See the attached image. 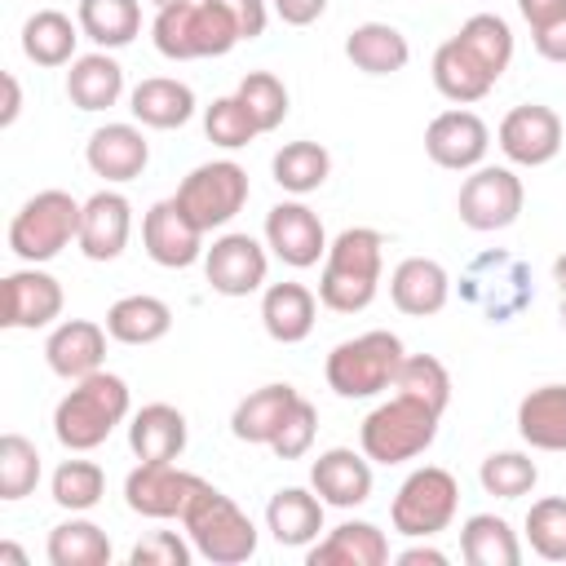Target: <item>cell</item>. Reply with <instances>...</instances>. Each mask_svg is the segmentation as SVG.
<instances>
[{
	"instance_id": "cell-1",
	"label": "cell",
	"mask_w": 566,
	"mask_h": 566,
	"mask_svg": "<svg viewBox=\"0 0 566 566\" xmlns=\"http://www.w3.org/2000/svg\"><path fill=\"white\" fill-rule=\"evenodd\" d=\"M385 265V239L371 226H349L327 243L323 274H318V301L336 314H358L376 301Z\"/></svg>"
},
{
	"instance_id": "cell-2",
	"label": "cell",
	"mask_w": 566,
	"mask_h": 566,
	"mask_svg": "<svg viewBox=\"0 0 566 566\" xmlns=\"http://www.w3.org/2000/svg\"><path fill=\"white\" fill-rule=\"evenodd\" d=\"M128 416V385L115 371H93L71 385V394L53 407V433L66 451H93L111 438Z\"/></svg>"
},
{
	"instance_id": "cell-3",
	"label": "cell",
	"mask_w": 566,
	"mask_h": 566,
	"mask_svg": "<svg viewBox=\"0 0 566 566\" xmlns=\"http://www.w3.org/2000/svg\"><path fill=\"white\" fill-rule=\"evenodd\" d=\"M150 40L164 57L195 62V57L230 53L243 35H239V22L230 18V9L221 0H186V4H168L155 13Z\"/></svg>"
},
{
	"instance_id": "cell-4",
	"label": "cell",
	"mask_w": 566,
	"mask_h": 566,
	"mask_svg": "<svg viewBox=\"0 0 566 566\" xmlns=\"http://www.w3.org/2000/svg\"><path fill=\"white\" fill-rule=\"evenodd\" d=\"M438 420H442V411H433L429 402H420L411 394H394L389 402H380L376 411H367V420L358 429L363 455L376 460V464L416 460V455H424L433 447Z\"/></svg>"
},
{
	"instance_id": "cell-5",
	"label": "cell",
	"mask_w": 566,
	"mask_h": 566,
	"mask_svg": "<svg viewBox=\"0 0 566 566\" xmlns=\"http://www.w3.org/2000/svg\"><path fill=\"white\" fill-rule=\"evenodd\" d=\"M181 526H186L195 553L208 557L212 566H239L256 553L252 517L212 482H203V491L190 500V509L181 513Z\"/></svg>"
},
{
	"instance_id": "cell-6",
	"label": "cell",
	"mask_w": 566,
	"mask_h": 566,
	"mask_svg": "<svg viewBox=\"0 0 566 566\" xmlns=\"http://www.w3.org/2000/svg\"><path fill=\"white\" fill-rule=\"evenodd\" d=\"M80 212L84 203L66 190L31 195L9 221V252L27 265L53 261L62 248H71V239H80Z\"/></svg>"
},
{
	"instance_id": "cell-7",
	"label": "cell",
	"mask_w": 566,
	"mask_h": 566,
	"mask_svg": "<svg viewBox=\"0 0 566 566\" xmlns=\"http://www.w3.org/2000/svg\"><path fill=\"white\" fill-rule=\"evenodd\" d=\"M398 363H402V340L394 332L376 327V332H363L354 340H340L327 354L323 371L340 398H376L380 389H394Z\"/></svg>"
},
{
	"instance_id": "cell-8",
	"label": "cell",
	"mask_w": 566,
	"mask_h": 566,
	"mask_svg": "<svg viewBox=\"0 0 566 566\" xmlns=\"http://www.w3.org/2000/svg\"><path fill=\"white\" fill-rule=\"evenodd\" d=\"M460 509V482L438 469V464H424L416 473H407V482L398 486L394 504H389V517H394V531L407 535V539H429L438 531L451 526Z\"/></svg>"
},
{
	"instance_id": "cell-9",
	"label": "cell",
	"mask_w": 566,
	"mask_h": 566,
	"mask_svg": "<svg viewBox=\"0 0 566 566\" xmlns=\"http://www.w3.org/2000/svg\"><path fill=\"white\" fill-rule=\"evenodd\" d=\"M460 296L486 323H509L531 305V270L509 252H482L460 274Z\"/></svg>"
},
{
	"instance_id": "cell-10",
	"label": "cell",
	"mask_w": 566,
	"mask_h": 566,
	"mask_svg": "<svg viewBox=\"0 0 566 566\" xmlns=\"http://www.w3.org/2000/svg\"><path fill=\"white\" fill-rule=\"evenodd\" d=\"M252 186H248V172L234 164V159H212V164H199L181 186H177V203L190 212V221L208 234V230H221L226 221H234L248 203Z\"/></svg>"
},
{
	"instance_id": "cell-11",
	"label": "cell",
	"mask_w": 566,
	"mask_h": 566,
	"mask_svg": "<svg viewBox=\"0 0 566 566\" xmlns=\"http://www.w3.org/2000/svg\"><path fill=\"white\" fill-rule=\"evenodd\" d=\"M522 199H526V190H522V177H517L513 168L478 164L473 177H464L455 208H460V221H464L469 230L491 234V230H504V226L517 221Z\"/></svg>"
},
{
	"instance_id": "cell-12",
	"label": "cell",
	"mask_w": 566,
	"mask_h": 566,
	"mask_svg": "<svg viewBox=\"0 0 566 566\" xmlns=\"http://www.w3.org/2000/svg\"><path fill=\"white\" fill-rule=\"evenodd\" d=\"M199 491H203V478L177 469V460H168V464L142 460V464L124 478V500H128V509H133L137 517H155V522L181 517Z\"/></svg>"
},
{
	"instance_id": "cell-13",
	"label": "cell",
	"mask_w": 566,
	"mask_h": 566,
	"mask_svg": "<svg viewBox=\"0 0 566 566\" xmlns=\"http://www.w3.org/2000/svg\"><path fill=\"white\" fill-rule=\"evenodd\" d=\"M142 248L164 270H186L203 256V230L190 221V212L177 199H159L142 217Z\"/></svg>"
},
{
	"instance_id": "cell-14",
	"label": "cell",
	"mask_w": 566,
	"mask_h": 566,
	"mask_svg": "<svg viewBox=\"0 0 566 566\" xmlns=\"http://www.w3.org/2000/svg\"><path fill=\"white\" fill-rule=\"evenodd\" d=\"M265 243L292 270H310V265H318V256H327L323 221L301 199H283L265 212Z\"/></svg>"
},
{
	"instance_id": "cell-15",
	"label": "cell",
	"mask_w": 566,
	"mask_h": 566,
	"mask_svg": "<svg viewBox=\"0 0 566 566\" xmlns=\"http://www.w3.org/2000/svg\"><path fill=\"white\" fill-rule=\"evenodd\" d=\"M500 150L522 164V168H539L548 164L557 150H562V119L553 106H539V102H526V106H513L504 119H500Z\"/></svg>"
},
{
	"instance_id": "cell-16",
	"label": "cell",
	"mask_w": 566,
	"mask_h": 566,
	"mask_svg": "<svg viewBox=\"0 0 566 566\" xmlns=\"http://www.w3.org/2000/svg\"><path fill=\"white\" fill-rule=\"evenodd\" d=\"M486 146H491V128L482 124V115L473 111H442L429 119L424 128V150L438 168H451V172H469L486 159Z\"/></svg>"
},
{
	"instance_id": "cell-17",
	"label": "cell",
	"mask_w": 566,
	"mask_h": 566,
	"mask_svg": "<svg viewBox=\"0 0 566 566\" xmlns=\"http://www.w3.org/2000/svg\"><path fill=\"white\" fill-rule=\"evenodd\" d=\"M265 248L252 234H221L212 239V248H203V274L212 283V292L221 296H248L265 283Z\"/></svg>"
},
{
	"instance_id": "cell-18",
	"label": "cell",
	"mask_w": 566,
	"mask_h": 566,
	"mask_svg": "<svg viewBox=\"0 0 566 566\" xmlns=\"http://www.w3.org/2000/svg\"><path fill=\"white\" fill-rule=\"evenodd\" d=\"M4 327L13 332H35L49 327L62 314V283L53 274H44L40 265H22L13 274H4Z\"/></svg>"
},
{
	"instance_id": "cell-19",
	"label": "cell",
	"mask_w": 566,
	"mask_h": 566,
	"mask_svg": "<svg viewBox=\"0 0 566 566\" xmlns=\"http://www.w3.org/2000/svg\"><path fill=\"white\" fill-rule=\"evenodd\" d=\"M128 230H133V203L119 190H97L84 199L75 243L88 261H115L128 248Z\"/></svg>"
},
{
	"instance_id": "cell-20",
	"label": "cell",
	"mask_w": 566,
	"mask_h": 566,
	"mask_svg": "<svg viewBox=\"0 0 566 566\" xmlns=\"http://www.w3.org/2000/svg\"><path fill=\"white\" fill-rule=\"evenodd\" d=\"M310 486L332 509H358L371 500V460L354 447H327L310 464Z\"/></svg>"
},
{
	"instance_id": "cell-21",
	"label": "cell",
	"mask_w": 566,
	"mask_h": 566,
	"mask_svg": "<svg viewBox=\"0 0 566 566\" xmlns=\"http://www.w3.org/2000/svg\"><path fill=\"white\" fill-rule=\"evenodd\" d=\"M106 327H97L93 318H66L49 332L44 340V358H49V371L62 376V380H84L93 371H102V358H106Z\"/></svg>"
},
{
	"instance_id": "cell-22",
	"label": "cell",
	"mask_w": 566,
	"mask_h": 566,
	"mask_svg": "<svg viewBox=\"0 0 566 566\" xmlns=\"http://www.w3.org/2000/svg\"><path fill=\"white\" fill-rule=\"evenodd\" d=\"M389 296H394V305L402 314L429 318L451 301V274L433 256H407L389 274Z\"/></svg>"
},
{
	"instance_id": "cell-23",
	"label": "cell",
	"mask_w": 566,
	"mask_h": 566,
	"mask_svg": "<svg viewBox=\"0 0 566 566\" xmlns=\"http://www.w3.org/2000/svg\"><path fill=\"white\" fill-rule=\"evenodd\" d=\"M84 159H88V168H93L97 177H106V181H133V177L146 172L150 146H146V137H142L137 124H106V128H97V133L88 137Z\"/></svg>"
},
{
	"instance_id": "cell-24",
	"label": "cell",
	"mask_w": 566,
	"mask_h": 566,
	"mask_svg": "<svg viewBox=\"0 0 566 566\" xmlns=\"http://www.w3.org/2000/svg\"><path fill=\"white\" fill-rule=\"evenodd\" d=\"M265 526L283 548H305L323 531V500L305 486H283L265 504Z\"/></svg>"
},
{
	"instance_id": "cell-25",
	"label": "cell",
	"mask_w": 566,
	"mask_h": 566,
	"mask_svg": "<svg viewBox=\"0 0 566 566\" xmlns=\"http://www.w3.org/2000/svg\"><path fill=\"white\" fill-rule=\"evenodd\" d=\"M128 447L137 460L168 464L186 451V416L168 402H146L128 424Z\"/></svg>"
},
{
	"instance_id": "cell-26",
	"label": "cell",
	"mask_w": 566,
	"mask_h": 566,
	"mask_svg": "<svg viewBox=\"0 0 566 566\" xmlns=\"http://www.w3.org/2000/svg\"><path fill=\"white\" fill-rule=\"evenodd\" d=\"M310 566H385L389 562V539L371 522H340L318 539L305 557Z\"/></svg>"
},
{
	"instance_id": "cell-27",
	"label": "cell",
	"mask_w": 566,
	"mask_h": 566,
	"mask_svg": "<svg viewBox=\"0 0 566 566\" xmlns=\"http://www.w3.org/2000/svg\"><path fill=\"white\" fill-rule=\"evenodd\" d=\"M318 301L305 283H270L261 296V323L279 345H301L314 332Z\"/></svg>"
},
{
	"instance_id": "cell-28",
	"label": "cell",
	"mask_w": 566,
	"mask_h": 566,
	"mask_svg": "<svg viewBox=\"0 0 566 566\" xmlns=\"http://www.w3.org/2000/svg\"><path fill=\"white\" fill-rule=\"evenodd\" d=\"M491 84H495V75H491L455 35L438 44V53H433V88H438L447 102H460V106L482 102V97L491 93Z\"/></svg>"
},
{
	"instance_id": "cell-29",
	"label": "cell",
	"mask_w": 566,
	"mask_h": 566,
	"mask_svg": "<svg viewBox=\"0 0 566 566\" xmlns=\"http://www.w3.org/2000/svg\"><path fill=\"white\" fill-rule=\"evenodd\" d=\"M296 398H301V394H296L287 380H283V385H261V389H252V394L234 407V416H230V433H234L239 442L270 447Z\"/></svg>"
},
{
	"instance_id": "cell-30",
	"label": "cell",
	"mask_w": 566,
	"mask_h": 566,
	"mask_svg": "<svg viewBox=\"0 0 566 566\" xmlns=\"http://www.w3.org/2000/svg\"><path fill=\"white\" fill-rule=\"evenodd\" d=\"M517 433L535 451H566V385H539L517 402Z\"/></svg>"
},
{
	"instance_id": "cell-31",
	"label": "cell",
	"mask_w": 566,
	"mask_h": 566,
	"mask_svg": "<svg viewBox=\"0 0 566 566\" xmlns=\"http://www.w3.org/2000/svg\"><path fill=\"white\" fill-rule=\"evenodd\" d=\"M128 111L146 128H181L195 115V93L172 75H150L128 93Z\"/></svg>"
},
{
	"instance_id": "cell-32",
	"label": "cell",
	"mask_w": 566,
	"mask_h": 566,
	"mask_svg": "<svg viewBox=\"0 0 566 566\" xmlns=\"http://www.w3.org/2000/svg\"><path fill=\"white\" fill-rule=\"evenodd\" d=\"M345 57L367 75H394L411 62V44L389 22H358L345 40Z\"/></svg>"
},
{
	"instance_id": "cell-33",
	"label": "cell",
	"mask_w": 566,
	"mask_h": 566,
	"mask_svg": "<svg viewBox=\"0 0 566 566\" xmlns=\"http://www.w3.org/2000/svg\"><path fill=\"white\" fill-rule=\"evenodd\" d=\"M119 93H124V66L106 49L84 53V57L71 62V71H66V97L80 111H106V106L119 102Z\"/></svg>"
},
{
	"instance_id": "cell-34",
	"label": "cell",
	"mask_w": 566,
	"mask_h": 566,
	"mask_svg": "<svg viewBox=\"0 0 566 566\" xmlns=\"http://www.w3.org/2000/svg\"><path fill=\"white\" fill-rule=\"evenodd\" d=\"M168 327H172L168 301L146 296V292L119 296V301L106 310V332H111V340H119V345H155V340L168 336Z\"/></svg>"
},
{
	"instance_id": "cell-35",
	"label": "cell",
	"mask_w": 566,
	"mask_h": 566,
	"mask_svg": "<svg viewBox=\"0 0 566 566\" xmlns=\"http://www.w3.org/2000/svg\"><path fill=\"white\" fill-rule=\"evenodd\" d=\"M80 22H71L62 9H35L22 22V53L35 66H66L75 62V40H80Z\"/></svg>"
},
{
	"instance_id": "cell-36",
	"label": "cell",
	"mask_w": 566,
	"mask_h": 566,
	"mask_svg": "<svg viewBox=\"0 0 566 566\" xmlns=\"http://www.w3.org/2000/svg\"><path fill=\"white\" fill-rule=\"evenodd\" d=\"M460 557L469 566H517L522 562V544H517V531L504 517L473 513L460 526Z\"/></svg>"
},
{
	"instance_id": "cell-37",
	"label": "cell",
	"mask_w": 566,
	"mask_h": 566,
	"mask_svg": "<svg viewBox=\"0 0 566 566\" xmlns=\"http://www.w3.org/2000/svg\"><path fill=\"white\" fill-rule=\"evenodd\" d=\"M75 22L97 49H124L142 35V4L137 0H80Z\"/></svg>"
},
{
	"instance_id": "cell-38",
	"label": "cell",
	"mask_w": 566,
	"mask_h": 566,
	"mask_svg": "<svg viewBox=\"0 0 566 566\" xmlns=\"http://www.w3.org/2000/svg\"><path fill=\"white\" fill-rule=\"evenodd\" d=\"M49 562L53 566H106L111 562V539L97 522L71 517L49 531Z\"/></svg>"
},
{
	"instance_id": "cell-39",
	"label": "cell",
	"mask_w": 566,
	"mask_h": 566,
	"mask_svg": "<svg viewBox=\"0 0 566 566\" xmlns=\"http://www.w3.org/2000/svg\"><path fill=\"white\" fill-rule=\"evenodd\" d=\"M495 80L509 71V62H513V31H509V22L500 18V13H473L464 27H460V35H455Z\"/></svg>"
},
{
	"instance_id": "cell-40",
	"label": "cell",
	"mask_w": 566,
	"mask_h": 566,
	"mask_svg": "<svg viewBox=\"0 0 566 566\" xmlns=\"http://www.w3.org/2000/svg\"><path fill=\"white\" fill-rule=\"evenodd\" d=\"M332 172V155L318 146V142H287L279 155H274V181L292 195H310L327 181Z\"/></svg>"
},
{
	"instance_id": "cell-41",
	"label": "cell",
	"mask_w": 566,
	"mask_h": 566,
	"mask_svg": "<svg viewBox=\"0 0 566 566\" xmlns=\"http://www.w3.org/2000/svg\"><path fill=\"white\" fill-rule=\"evenodd\" d=\"M478 482L495 500H522V495L535 491L539 469H535V460L526 451H491L482 460V469H478Z\"/></svg>"
},
{
	"instance_id": "cell-42",
	"label": "cell",
	"mask_w": 566,
	"mask_h": 566,
	"mask_svg": "<svg viewBox=\"0 0 566 566\" xmlns=\"http://www.w3.org/2000/svg\"><path fill=\"white\" fill-rule=\"evenodd\" d=\"M394 394H411V398L429 402L433 411H447V402H451V371L433 354H402L398 376H394Z\"/></svg>"
},
{
	"instance_id": "cell-43",
	"label": "cell",
	"mask_w": 566,
	"mask_h": 566,
	"mask_svg": "<svg viewBox=\"0 0 566 566\" xmlns=\"http://www.w3.org/2000/svg\"><path fill=\"white\" fill-rule=\"evenodd\" d=\"M106 495V473L93 460H62L53 469V504L71 513H88Z\"/></svg>"
},
{
	"instance_id": "cell-44",
	"label": "cell",
	"mask_w": 566,
	"mask_h": 566,
	"mask_svg": "<svg viewBox=\"0 0 566 566\" xmlns=\"http://www.w3.org/2000/svg\"><path fill=\"white\" fill-rule=\"evenodd\" d=\"M234 97L248 106V115L256 119L261 133H274L287 119V88L274 71H248L234 88Z\"/></svg>"
},
{
	"instance_id": "cell-45",
	"label": "cell",
	"mask_w": 566,
	"mask_h": 566,
	"mask_svg": "<svg viewBox=\"0 0 566 566\" xmlns=\"http://www.w3.org/2000/svg\"><path fill=\"white\" fill-rule=\"evenodd\" d=\"M40 482V451L22 433L0 438V500H22Z\"/></svg>"
},
{
	"instance_id": "cell-46",
	"label": "cell",
	"mask_w": 566,
	"mask_h": 566,
	"mask_svg": "<svg viewBox=\"0 0 566 566\" xmlns=\"http://www.w3.org/2000/svg\"><path fill=\"white\" fill-rule=\"evenodd\" d=\"M203 133H208L212 146H221V150H239V146H248L261 128H256V119L248 115V106L230 93V97H212V106L203 111Z\"/></svg>"
},
{
	"instance_id": "cell-47",
	"label": "cell",
	"mask_w": 566,
	"mask_h": 566,
	"mask_svg": "<svg viewBox=\"0 0 566 566\" xmlns=\"http://www.w3.org/2000/svg\"><path fill=\"white\" fill-rule=\"evenodd\" d=\"M526 539L544 562H566V500H535L526 513Z\"/></svg>"
},
{
	"instance_id": "cell-48",
	"label": "cell",
	"mask_w": 566,
	"mask_h": 566,
	"mask_svg": "<svg viewBox=\"0 0 566 566\" xmlns=\"http://www.w3.org/2000/svg\"><path fill=\"white\" fill-rule=\"evenodd\" d=\"M314 433H318V411H314L310 398H296L292 411H287V420L279 424L270 451H274L279 460H301V455L314 447Z\"/></svg>"
},
{
	"instance_id": "cell-49",
	"label": "cell",
	"mask_w": 566,
	"mask_h": 566,
	"mask_svg": "<svg viewBox=\"0 0 566 566\" xmlns=\"http://www.w3.org/2000/svg\"><path fill=\"white\" fill-rule=\"evenodd\" d=\"M133 566H190V544L177 531H150L128 553Z\"/></svg>"
},
{
	"instance_id": "cell-50",
	"label": "cell",
	"mask_w": 566,
	"mask_h": 566,
	"mask_svg": "<svg viewBox=\"0 0 566 566\" xmlns=\"http://www.w3.org/2000/svg\"><path fill=\"white\" fill-rule=\"evenodd\" d=\"M221 4H226L230 18L239 22V35H243V40H256V35L265 31V22H270L265 0H221Z\"/></svg>"
},
{
	"instance_id": "cell-51",
	"label": "cell",
	"mask_w": 566,
	"mask_h": 566,
	"mask_svg": "<svg viewBox=\"0 0 566 566\" xmlns=\"http://www.w3.org/2000/svg\"><path fill=\"white\" fill-rule=\"evenodd\" d=\"M531 40H535V53H539V57H548V62H566V13L553 18L548 27L531 31Z\"/></svg>"
},
{
	"instance_id": "cell-52",
	"label": "cell",
	"mask_w": 566,
	"mask_h": 566,
	"mask_svg": "<svg viewBox=\"0 0 566 566\" xmlns=\"http://www.w3.org/2000/svg\"><path fill=\"white\" fill-rule=\"evenodd\" d=\"M274 4V13L287 22V27H310L314 18H323V9H327V0H270Z\"/></svg>"
},
{
	"instance_id": "cell-53",
	"label": "cell",
	"mask_w": 566,
	"mask_h": 566,
	"mask_svg": "<svg viewBox=\"0 0 566 566\" xmlns=\"http://www.w3.org/2000/svg\"><path fill=\"white\" fill-rule=\"evenodd\" d=\"M517 13L531 22V31H539V27H548L553 18L566 13V0H517Z\"/></svg>"
},
{
	"instance_id": "cell-54",
	"label": "cell",
	"mask_w": 566,
	"mask_h": 566,
	"mask_svg": "<svg viewBox=\"0 0 566 566\" xmlns=\"http://www.w3.org/2000/svg\"><path fill=\"white\" fill-rule=\"evenodd\" d=\"M0 84H4V111H0V128H9L13 119H18V111H22V88H18V75H0Z\"/></svg>"
},
{
	"instance_id": "cell-55",
	"label": "cell",
	"mask_w": 566,
	"mask_h": 566,
	"mask_svg": "<svg viewBox=\"0 0 566 566\" xmlns=\"http://www.w3.org/2000/svg\"><path fill=\"white\" fill-rule=\"evenodd\" d=\"M398 566H447V553L442 548H429V544H416V548L398 553Z\"/></svg>"
},
{
	"instance_id": "cell-56",
	"label": "cell",
	"mask_w": 566,
	"mask_h": 566,
	"mask_svg": "<svg viewBox=\"0 0 566 566\" xmlns=\"http://www.w3.org/2000/svg\"><path fill=\"white\" fill-rule=\"evenodd\" d=\"M0 562H13V566H27V553L18 544H0Z\"/></svg>"
},
{
	"instance_id": "cell-57",
	"label": "cell",
	"mask_w": 566,
	"mask_h": 566,
	"mask_svg": "<svg viewBox=\"0 0 566 566\" xmlns=\"http://www.w3.org/2000/svg\"><path fill=\"white\" fill-rule=\"evenodd\" d=\"M553 283H557V292L566 296V252H562V256L553 261Z\"/></svg>"
},
{
	"instance_id": "cell-58",
	"label": "cell",
	"mask_w": 566,
	"mask_h": 566,
	"mask_svg": "<svg viewBox=\"0 0 566 566\" xmlns=\"http://www.w3.org/2000/svg\"><path fill=\"white\" fill-rule=\"evenodd\" d=\"M155 9H168V4H186V0H150Z\"/></svg>"
},
{
	"instance_id": "cell-59",
	"label": "cell",
	"mask_w": 566,
	"mask_h": 566,
	"mask_svg": "<svg viewBox=\"0 0 566 566\" xmlns=\"http://www.w3.org/2000/svg\"><path fill=\"white\" fill-rule=\"evenodd\" d=\"M562 327H566V296H562Z\"/></svg>"
}]
</instances>
